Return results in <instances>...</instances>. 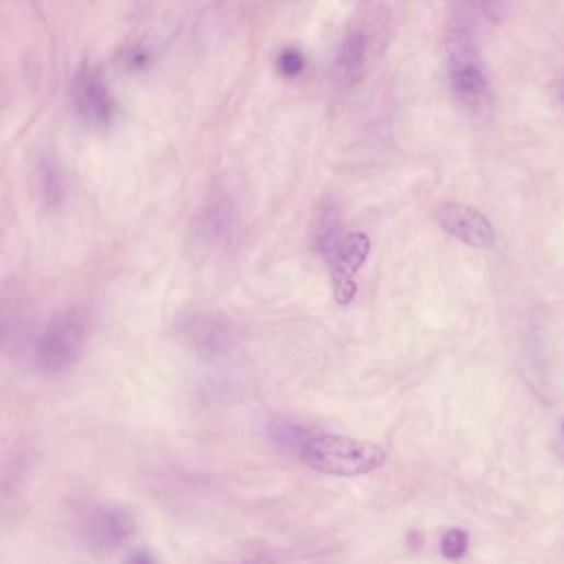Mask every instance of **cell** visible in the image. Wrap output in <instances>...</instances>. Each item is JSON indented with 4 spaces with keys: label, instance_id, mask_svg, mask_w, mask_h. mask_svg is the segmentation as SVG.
Wrapping results in <instances>:
<instances>
[{
    "label": "cell",
    "instance_id": "1",
    "mask_svg": "<svg viewBox=\"0 0 564 564\" xmlns=\"http://www.w3.org/2000/svg\"><path fill=\"white\" fill-rule=\"evenodd\" d=\"M389 27L388 12L381 8L369 9L356 18L339 42L333 60V78L339 87L352 89L368 74L388 42Z\"/></svg>",
    "mask_w": 564,
    "mask_h": 564
},
{
    "label": "cell",
    "instance_id": "2",
    "mask_svg": "<svg viewBox=\"0 0 564 564\" xmlns=\"http://www.w3.org/2000/svg\"><path fill=\"white\" fill-rule=\"evenodd\" d=\"M316 472L333 476H359L376 472L385 463V450L368 440L316 434L300 453Z\"/></svg>",
    "mask_w": 564,
    "mask_h": 564
},
{
    "label": "cell",
    "instance_id": "3",
    "mask_svg": "<svg viewBox=\"0 0 564 564\" xmlns=\"http://www.w3.org/2000/svg\"><path fill=\"white\" fill-rule=\"evenodd\" d=\"M450 83L460 103L470 110H483L491 103V82L476 48L475 38L462 22H453L446 34Z\"/></svg>",
    "mask_w": 564,
    "mask_h": 564
},
{
    "label": "cell",
    "instance_id": "4",
    "mask_svg": "<svg viewBox=\"0 0 564 564\" xmlns=\"http://www.w3.org/2000/svg\"><path fill=\"white\" fill-rule=\"evenodd\" d=\"M85 318L70 310L51 318L34 345V365L45 376L64 375L82 355L85 343Z\"/></svg>",
    "mask_w": 564,
    "mask_h": 564
},
{
    "label": "cell",
    "instance_id": "5",
    "mask_svg": "<svg viewBox=\"0 0 564 564\" xmlns=\"http://www.w3.org/2000/svg\"><path fill=\"white\" fill-rule=\"evenodd\" d=\"M82 543L93 553L106 554L122 548L136 531V518L125 505L100 502L80 514L77 523Z\"/></svg>",
    "mask_w": 564,
    "mask_h": 564
},
{
    "label": "cell",
    "instance_id": "6",
    "mask_svg": "<svg viewBox=\"0 0 564 564\" xmlns=\"http://www.w3.org/2000/svg\"><path fill=\"white\" fill-rule=\"evenodd\" d=\"M176 333L187 348L204 358H220L235 345L230 321L214 311H187L177 318Z\"/></svg>",
    "mask_w": 564,
    "mask_h": 564
},
{
    "label": "cell",
    "instance_id": "7",
    "mask_svg": "<svg viewBox=\"0 0 564 564\" xmlns=\"http://www.w3.org/2000/svg\"><path fill=\"white\" fill-rule=\"evenodd\" d=\"M71 103L78 118L92 128H106L115 118L116 102L102 70L82 65L71 82Z\"/></svg>",
    "mask_w": 564,
    "mask_h": 564
},
{
    "label": "cell",
    "instance_id": "8",
    "mask_svg": "<svg viewBox=\"0 0 564 564\" xmlns=\"http://www.w3.org/2000/svg\"><path fill=\"white\" fill-rule=\"evenodd\" d=\"M369 252H371L369 237L362 232H352L343 237L338 248L329 258L330 265H332L336 303L343 304V307L352 303L358 291L356 274L368 261Z\"/></svg>",
    "mask_w": 564,
    "mask_h": 564
},
{
    "label": "cell",
    "instance_id": "9",
    "mask_svg": "<svg viewBox=\"0 0 564 564\" xmlns=\"http://www.w3.org/2000/svg\"><path fill=\"white\" fill-rule=\"evenodd\" d=\"M444 232L473 249H487L495 244V230L485 214L460 203H447L436 212Z\"/></svg>",
    "mask_w": 564,
    "mask_h": 564
},
{
    "label": "cell",
    "instance_id": "10",
    "mask_svg": "<svg viewBox=\"0 0 564 564\" xmlns=\"http://www.w3.org/2000/svg\"><path fill=\"white\" fill-rule=\"evenodd\" d=\"M239 227V209L235 200L226 193H216L203 204L196 220L194 233L206 248H222L235 235Z\"/></svg>",
    "mask_w": 564,
    "mask_h": 564
},
{
    "label": "cell",
    "instance_id": "11",
    "mask_svg": "<svg viewBox=\"0 0 564 564\" xmlns=\"http://www.w3.org/2000/svg\"><path fill=\"white\" fill-rule=\"evenodd\" d=\"M345 235L342 214L336 204L332 200L321 204L314 216L313 227H311V244H313L314 252L329 261Z\"/></svg>",
    "mask_w": 564,
    "mask_h": 564
},
{
    "label": "cell",
    "instance_id": "12",
    "mask_svg": "<svg viewBox=\"0 0 564 564\" xmlns=\"http://www.w3.org/2000/svg\"><path fill=\"white\" fill-rule=\"evenodd\" d=\"M268 436L281 449L301 453L316 434L311 433V429H308L298 421L288 419V417H275L268 424Z\"/></svg>",
    "mask_w": 564,
    "mask_h": 564
},
{
    "label": "cell",
    "instance_id": "13",
    "mask_svg": "<svg viewBox=\"0 0 564 564\" xmlns=\"http://www.w3.org/2000/svg\"><path fill=\"white\" fill-rule=\"evenodd\" d=\"M37 176L42 199L47 206L57 207L64 200L65 187L55 161L50 158H42Z\"/></svg>",
    "mask_w": 564,
    "mask_h": 564
},
{
    "label": "cell",
    "instance_id": "14",
    "mask_svg": "<svg viewBox=\"0 0 564 564\" xmlns=\"http://www.w3.org/2000/svg\"><path fill=\"white\" fill-rule=\"evenodd\" d=\"M467 548H469V537L465 531L462 530H450L444 534L442 543H440V550H442L444 556L450 561L462 560L465 554Z\"/></svg>",
    "mask_w": 564,
    "mask_h": 564
},
{
    "label": "cell",
    "instance_id": "15",
    "mask_svg": "<svg viewBox=\"0 0 564 564\" xmlns=\"http://www.w3.org/2000/svg\"><path fill=\"white\" fill-rule=\"evenodd\" d=\"M304 57L298 48L287 47L277 55V68L284 77L295 78L304 70Z\"/></svg>",
    "mask_w": 564,
    "mask_h": 564
},
{
    "label": "cell",
    "instance_id": "16",
    "mask_svg": "<svg viewBox=\"0 0 564 564\" xmlns=\"http://www.w3.org/2000/svg\"><path fill=\"white\" fill-rule=\"evenodd\" d=\"M125 65L131 70H138V68H145L148 65V51L142 48H129L125 54Z\"/></svg>",
    "mask_w": 564,
    "mask_h": 564
},
{
    "label": "cell",
    "instance_id": "17",
    "mask_svg": "<svg viewBox=\"0 0 564 564\" xmlns=\"http://www.w3.org/2000/svg\"><path fill=\"white\" fill-rule=\"evenodd\" d=\"M126 564H158V561L154 560L149 551L139 550L135 551L131 556L126 560Z\"/></svg>",
    "mask_w": 564,
    "mask_h": 564
},
{
    "label": "cell",
    "instance_id": "18",
    "mask_svg": "<svg viewBox=\"0 0 564 564\" xmlns=\"http://www.w3.org/2000/svg\"><path fill=\"white\" fill-rule=\"evenodd\" d=\"M232 564H275V560L271 554L257 553L242 557V560L235 561Z\"/></svg>",
    "mask_w": 564,
    "mask_h": 564
},
{
    "label": "cell",
    "instance_id": "19",
    "mask_svg": "<svg viewBox=\"0 0 564 564\" xmlns=\"http://www.w3.org/2000/svg\"><path fill=\"white\" fill-rule=\"evenodd\" d=\"M563 430H564V426H563Z\"/></svg>",
    "mask_w": 564,
    "mask_h": 564
}]
</instances>
